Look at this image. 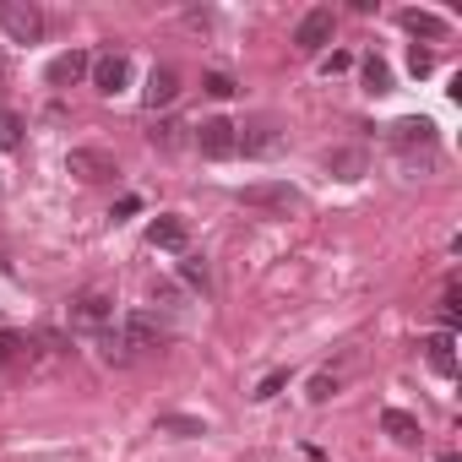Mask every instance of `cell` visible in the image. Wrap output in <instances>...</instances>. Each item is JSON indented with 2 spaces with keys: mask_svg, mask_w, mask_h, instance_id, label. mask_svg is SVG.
Listing matches in <instances>:
<instances>
[{
  "mask_svg": "<svg viewBox=\"0 0 462 462\" xmlns=\"http://www.w3.org/2000/svg\"><path fill=\"white\" fill-rule=\"evenodd\" d=\"M381 430H386L397 446H419V440H424L419 419H413V413H402V408H386V413H381Z\"/></svg>",
  "mask_w": 462,
  "mask_h": 462,
  "instance_id": "obj_16",
  "label": "cell"
},
{
  "mask_svg": "<svg viewBox=\"0 0 462 462\" xmlns=\"http://www.w3.org/2000/svg\"><path fill=\"white\" fill-rule=\"evenodd\" d=\"M88 77H93V88H98L104 98H115V93H125V88H131V55H120V50H104V55H93Z\"/></svg>",
  "mask_w": 462,
  "mask_h": 462,
  "instance_id": "obj_6",
  "label": "cell"
},
{
  "mask_svg": "<svg viewBox=\"0 0 462 462\" xmlns=\"http://www.w3.org/2000/svg\"><path fill=\"white\" fill-rule=\"evenodd\" d=\"M180 98V71L174 66H152L147 71V88H142V104L147 109H163V104H174Z\"/></svg>",
  "mask_w": 462,
  "mask_h": 462,
  "instance_id": "obj_12",
  "label": "cell"
},
{
  "mask_svg": "<svg viewBox=\"0 0 462 462\" xmlns=\"http://www.w3.org/2000/svg\"><path fill=\"white\" fill-rule=\"evenodd\" d=\"M23 354H28V337H23V332H12V327H0V370H12Z\"/></svg>",
  "mask_w": 462,
  "mask_h": 462,
  "instance_id": "obj_19",
  "label": "cell"
},
{
  "mask_svg": "<svg viewBox=\"0 0 462 462\" xmlns=\"http://www.w3.org/2000/svg\"><path fill=\"white\" fill-rule=\"evenodd\" d=\"M23 131H28V125H23V115H17V109H0V147L17 152V147H23Z\"/></svg>",
  "mask_w": 462,
  "mask_h": 462,
  "instance_id": "obj_20",
  "label": "cell"
},
{
  "mask_svg": "<svg viewBox=\"0 0 462 462\" xmlns=\"http://www.w3.org/2000/svg\"><path fill=\"white\" fill-rule=\"evenodd\" d=\"M66 174H77V180L98 185V180H115L120 169H115V158H109L104 147H71V152H66Z\"/></svg>",
  "mask_w": 462,
  "mask_h": 462,
  "instance_id": "obj_8",
  "label": "cell"
},
{
  "mask_svg": "<svg viewBox=\"0 0 462 462\" xmlns=\"http://www.w3.org/2000/svg\"><path fill=\"white\" fill-rule=\"evenodd\" d=\"M88 66H93V55H88V50H66V55H55V60H50L44 82H50V88H71V82H82V77H88Z\"/></svg>",
  "mask_w": 462,
  "mask_h": 462,
  "instance_id": "obj_11",
  "label": "cell"
},
{
  "mask_svg": "<svg viewBox=\"0 0 462 462\" xmlns=\"http://www.w3.org/2000/svg\"><path fill=\"white\" fill-rule=\"evenodd\" d=\"M235 152H245V158H278V152H283V131H278V120L235 125Z\"/></svg>",
  "mask_w": 462,
  "mask_h": 462,
  "instance_id": "obj_3",
  "label": "cell"
},
{
  "mask_svg": "<svg viewBox=\"0 0 462 462\" xmlns=\"http://www.w3.org/2000/svg\"><path fill=\"white\" fill-rule=\"evenodd\" d=\"M440 321H446V332L457 327V283H446V294H440Z\"/></svg>",
  "mask_w": 462,
  "mask_h": 462,
  "instance_id": "obj_28",
  "label": "cell"
},
{
  "mask_svg": "<svg viewBox=\"0 0 462 462\" xmlns=\"http://www.w3.org/2000/svg\"><path fill=\"white\" fill-rule=\"evenodd\" d=\"M109 321H115V300L109 294H98V289H82L77 300H71V327H82V332H109Z\"/></svg>",
  "mask_w": 462,
  "mask_h": 462,
  "instance_id": "obj_7",
  "label": "cell"
},
{
  "mask_svg": "<svg viewBox=\"0 0 462 462\" xmlns=\"http://www.w3.org/2000/svg\"><path fill=\"white\" fill-rule=\"evenodd\" d=\"M158 435H180V440H190V435H207V424L190 419V413H163V419H158Z\"/></svg>",
  "mask_w": 462,
  "mask_h": 462,
  "instance_id": "obj_18",
  "label": "cell"
},
{
  "mask_svg": "<svg viewBox=\"0 0 462 462\" xmlns=\"http://www.w3.org/2000/svg\"><path fill=\"white\" fill-rule=\"evenodd\" d=\"M365 93H392V66H386L381 55L365 60Z\"/></svg>",
  "mask_w": 462,
  "mask_h": 462,
  "instance_id": "obj_21",
  "label": "cell"
},
{
  "mask_svg": "<svg viewBox=\"0 0 462 462\" xmlns=\"http://www.w3.org/2000/svg\"><path fill=\"white\" fill-rule=\"evenodd\" d=\"M147 142H152V147H163V152H174V147L185 142V125H180V120H158V125L147 131Z\"/></svg>",
  "mask_w": 462,
  "mask_h": 462,
  "instance_id": "obj_22",
  "label": "cell"
},
{
  "mask_svg": "<svg viewBox=\"0 0 462 462\" xmlns=\"http://www.w3.org/2000/svg\"><path fill=\"white\" fill-rule=\"evenodd\" d=\"M337 386H343V375H332V370H321V375L310 381V402H332V397H337Z\"/></svg>",
  "mask_w": 462,
  "mask_h": 462,
  "instance_id": "obj_24",
  "label": "cell"
},
{
  "mask_svg": "<svg viewBox=\"0 0 462 462\" xmlns=\"http://www.w3.org/2000/svg\"><path fill=\"white\" fill-rule=\"evenodd\" d=\"M332 28H337L332 6H310V12L300 17V28H294V50H300V55H321V50L332 44Z\"/></svg>",
  "mask_w": 462,
  "mask_h": 462,
  "instance_id": "obj_5",
  "label": "cell"
},
{
  "mask_svg": "<svg viewBox=\"0 0 462 462\" xmlns=\"http://www.w3.org/2000/svg\"><path fill=\"white\" fill-rule=\"evenodd\" d=\"M120 337H125V348H131V359H136V354H147V348H163V343H169V327H163L152 310H131V316L120 321Z\"/></svg>",
  "mask_w": 462,
  "mask_h": 462,
  "instance_id": "obj_4",
  "label": "cell"
},
{
  "mask_svg": "<svg viewBox=\"0 0 462 462\" xmlns=\"http://www.w3.org/2000/svg\"><path fill=\"white\" fill-rule=\"evenodd\" d=\"M419 348H424V359H430V370L440 375V381H451L457 375V343H451V332H430V337H419Z\"/></svg>",
  "mask_w": 462,
  "mask_h": 462,
  "instance_id": "obj_14",
  "label": "cell"
},
{
  "mask_svg": "<svg viewBox=\"0 0 462 462\" xmlns=\"http://www.w3.org/2000/svg\"><path fill=\"white\" fill-rule=\"evenodd\" d=\"M354 66V55H343V50H332L327 60H321V77H337V71H348Z\"/></svg>",
  "mask_w": 462,
  "mask_h": 462,
  "instance_id": "obj_29",
  "label": "cell"
},
{
  "mask_svg": "<svg viewBox=\"0 0 462 462\" xmlns=\"http://www.w3.org/2000/svg\"><path fill=\"white\" fill-rule=\"evenodd\" d=\"M440 462H457V457H440Z\"/></svg>",
  "mask_w": 462,
  "mask_h": 462,
  "instance_id": "obj_30",
  "label": "cell"
},
{
  "mask_svg": "<svg viewBox=\"0 0 462 462\" xmlns=\"http://www.w3.org/2000/svg\"><path fill=\"white\" fill-rule=\"evenodd\" d=\"M397 23H402L413 39H446V33H451V23H446V17H435V12H419V6L397 12Z\"/></svg>",
  "mask_w": 462,
  "mask_h": 462,
  "instance_id": "obj_15",
  "label": "cell"
},
{
  "mask_svg": "<svg viewBox=\"0 0 462 462\" xmlns=\"http://www.w3.org/2000/svg\"><path fill=\"white\" fill-rule=\"evenodd\" d=\"M201 88H207L212 98H235V77H223V71H212V77H207Z\"/></svg>",
  "mask_w": 462,
  "mask_h": 462,
  "instance_id": "obj_27",
  "label": "cell"
},
{
  "mask_svg": "<svg viewBox=\"0 0 462 462\" xmlns=\"http://www.w3.org/2000/svg\"><path fill=\"white\" fill-rule=\"evenodd\" d=\"M0 28H6V39H17V44H39L44 12L33 0H0Z\"/></svg>",
  "mask_w": 462,
  "mask_h": 462,
  "instance_id": "obj_2",
  "label": "cell"
},
{
  "mask_svg": "<svg viewBox=\"0 0 462 462\" xmlns=\"http://www.w3.org/2000/svg\"><path fill=\"white\" fill-rule=\"evenodd\" d=\"M392 147H402V152H413V147H435V120H424V115H408V120H397L392 125Z\"/></svg>",
  "mask_w": 462,
  "mask_h": 462,
  "instance_id": "obj_13",
  "label": "cell"
},
{
  "mask_svg": "<svg viewBox=\"0 0 462 462\" xmlns=\"http://www.w3.org/2000/svg\"><path fill=\"white\" fill-rule=\"evenodd\" d=\"M408 71H413V77H430V71H435V55L413 44V50H408Z\"/></svg>",
  "mask_w": 462,
  "mask_h": 462,
  "instance_id": "obj_26",
  "label": "cell"
},
{
  "mask_svg": "<svg viewBox=\"0 0 462 462\" xmlns=\"http://www.w3.org/2000/svg\"><path fill=\"white\" fill-rule=\"evenodd\" d=\"M196 147H201V158H235V120H201L196 125Z\"/></svg>",
  "mask_w": 462,
  "mask_h": 462,
  "instance_id": "obj_9",
  "label": "cell"
},
{
  "mask_svg": "<svg viewBox=\"0 0 462 462\" xmlns=\"http://www.w3.org/2000/svg\"><path fill=\"white\" fill-rule=\"evenodd\" d=\"M240 201H245V207H262V212H278V217H289V212H300V207H305V196H300L289 180L245 185V190H240Z\"/></svg>",
  "mask_w": 462,
  "mask_h": 462,
  "instance_id": "obj_1",
  "label": "cell"
},
{
  "mask_svg": "<svg viewBox=\"0 0 462 462\" xmlns=\"http://www.w3.org/2000/svg\"><path fill=\"white\" fill-rule=\"evenodd\" d=\"M147 245H158V251H185V245H190V223L174 217V212L152 217V223H147Z\"/></svg>",
  "mask_w": 462,
  "mask_h": 462,
  "instance_id": "obj_10",
  "label": "cell"
},
{
  "mask_svg": "<svg viewBox=\"0 0 462 462\" xmlns=\"http://www.w3.org/2000/svg\"><path fill=\"white\" fill-rule=\"evenodd\" d=\"M327 174H332V180H359V174H365V152H359V147L327 152Z\"/></svg>",
  "mask_w": 462,
  "mask_h": 462,
  "instance_id": "obj_17",
  "label": "cell"
},
{
  "mask_svg": "<svg viewBox=\"0 0 462 462\" xmlns=\"http://www.w3.org/2000/svg\"><path fill=\"white\" fill-rule=\"evenodd\" d=\"M180 278H185L190 289H201V294L212 289V273H207V262H196V256H185V262H180Z\"/></svg>",
  "mask_w": 462,
  "mask_h": 462,
  "instance_id": "obj_23",
  "label": "cell"
},
{
  "mask_svg": "<svg viewBox=\"0 0 462 462\" xmlns=\"http://www.w3.org/2000/svg\"><path fill=\"white\" fill-rule=\"evenodd\" d=\"M283 386H289V370H273V375H267V381H262V386H256L251 397H256V402H267V397H278Z\"/></svg>",
  "mask_w": 462,
  "mask_h": 462,
  "instance_id": "obj_25",
  "label": "cell"
}]
</instances>
